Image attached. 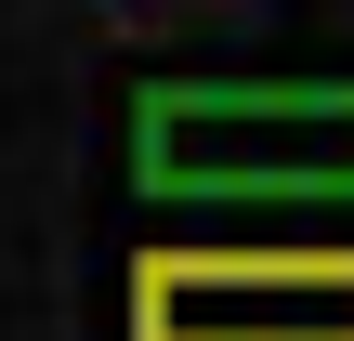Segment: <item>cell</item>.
Here are the masks:
<instances>
[{"label":"cell","instance_id":"1","mask_svg":"<svg viewBox=\"0 0 354 341\" xmlns=\"http://www.w3.org/2000/svg\"><path fill=\"white\" fill-rule=\"evenodd\" d=\"M131 184L158 210H354V79H145Z\"/></svg>","mask_w":354,"mask_h":341},{"label":"cell","instance_id":"2","mask_svg":"<svg viewBox=\"0 0 354 341\" xmlns=\"http://www.w3.org/2000/svg\"><path fill=\"white\" fill-rule=\"evenodd\" d=\"M118 302L131 341H354V237H289V250L145 237Z\"/></svg>","mask_w":354,"mask_h":341}]
</instances>
